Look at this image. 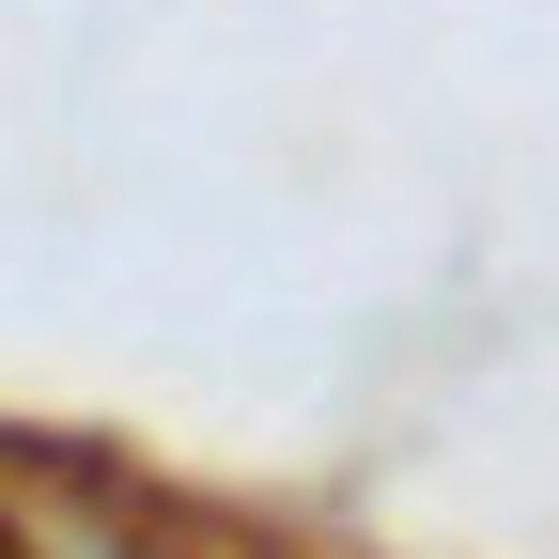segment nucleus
I'll list each match as a JSON object with an SVG mask.
<instances>
[{"label": "nucleus", "instance_id": "1", "mask_svg": "<svg viewBox=\"0 0 559 559\" xmlns=\"http://www.w3.org/2000/svg\"><path fill=\"white\" fill-rule=\"evenodd\" d=\"M0 559H16V544H0Z\"/></svg>", "mask_w": 559, "mask_h": 559}]
</instances>
